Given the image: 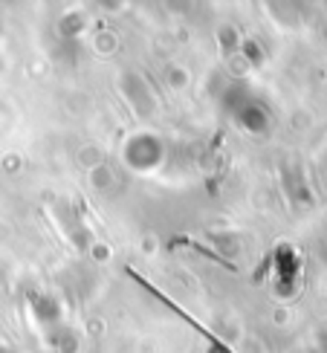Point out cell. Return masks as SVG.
Returning <instances> with one entry per match:
<instances>
[{"label":"cell","instance_id":"1","mask_svg":"<svg viewBox=\"0 0 327 353\" xmlns=\"http://www.w3.org/2000/svg\"><path fill=\"white\" fill-rule=\"evenodd\" d=\"M186 243H188L191 249H197V252H203V255H209V258H212L215 263H220V267H226V270H235V267H232V263H229V261H223V258H217L215 252H209V249H206V246H200L197 241H186Z\"/></svg>","mask_w":327,"mask_h":353}]
</instances>
